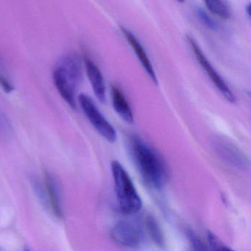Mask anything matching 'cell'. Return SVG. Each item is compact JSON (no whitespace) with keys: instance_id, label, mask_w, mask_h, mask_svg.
<instances>
[{"instance_id":"cell-15","label":"cell","mask_w":251,"mask_h":251,"mask_svg":"<svg viewBox=\"0 0 251 251\" xmlns=\"http://www.w3.org/2000/svg\"><path fill=\"white\" fill-rule=\"evenodd\" d=\"M207 242L210 248L214 251H230L231 250L211 231H208L207 233Z\"/></svg>"},{"instance_id":"cell-18","label":"cell","mask_w":251,"mask_h":251,"mask_svg":"<svg viewBox=\"0 0 251 251\" xmlns=\"http://www.w3.org/2000/svg\"><path fill=\"white\" fill-rule=\"evenodd\" d=\"M0 86L6 93H11L14 89V86L10 83L9 80L2 75H0Z\"/></svg>"},{"instance_id":"cell-9","label":"cell","mask_w":251,"mask_h":251,"mask_svg":"<svg viewBox=\"0 0 251 251\" xmlns=\"http://www.w3.org/2000/svg\"><path fill=\"white\" fill-rule=\"evenodd\" d=\"M120 30H121L123 34L124 35V37L126 38L127 42H128L129 45L131 46L132 49L136 52L138 59L140 61L142 67H144L145 71L148 73V76L151 77V80L153 81L155 84H158V79H157L153 67H152V64L150 61V58H148V55H147L146 51L145 50L139 41L136 39V36L131 32L129 31L124 27L120 26Z\"/></svg>"},{"instance_id":"cell-7","label":"cell","mask_w":251,"mask_h":251,"mask_svg":"<svg viewBox=\"0 0 251 251\" xmlns=\"http://www.w3.org/2000/svg\"><path fill=\"white\" fill-rule=\"evenodd\" d=\"M77 89L83 80V67L80 57L72 53L63 57L57 67Z\"/></svg>"},{"instance_id":"cell-11","label":"cell","mask_w":251,"mask_h":251,"mask_svg":"<svg viewBox=\"0 0 251 251\" xmlns=\"http://www.w3.org/2000/svg\"><path fill=\"white\" fill-rule=\"evenodd\" d=\"M52 77H53L54 83L63 99L72 108L75 110L77 108L75 99V91L77 89L72 84L71 82L67 79L64 73L58 67H55Z\"/></svg>"},{"instance_id":"cell-17","label":"cell","mask_w":251,"mask_h":251,"mask_svg":"<svg viewBox=\"0 0 251 251\" xmlns=\"http://www.w3.org/2000/svg\"><path fill=\"white\" fill-rule=\"evenodd\" d=\"M198 16L201 23L205 27H208V29L217 30L218 28V25L217 24V23H215V21L213 19H211L205 11L201 9V8H199L198 10Z\"/></svg>"},{"instance_id":"cell-3","label":"cell","mask_w":251,"mask_h":251,"mask_svg":"<svg viewBox=\"0 0 251 251\" xmlns=\"http://www.w3.org/2000/svg\"><path fill=\"white\" fill-rule=\"evenodd\" d=\"M111 239L122 246L138 248L145 242L143 226L134 220H121L111 230Z\"/></svg>"},{"instance_id":"cell-13","label":"cell","mask_w":251,"mask_h":251,"mask_svg":"<svg viewBox=\"0 0 251 251\" xmlns=\"http://www.w3.org/2000/svg\"><path fill=\"white\" fill-rule=\"evenodd\" d=\"M145 226L152 242L157 246L163 248L165 245V239H164L162 230L155 217L151 215L147 216L145 220Z\"/></svg>"},{"instance_id":"cell-4","label":"cell","mask_w":251,"mask_h":251,"mask_svg":"<svg viewBox=\"0 0 251 251\" xmlns=\"http://www.w3.org/2000/svg\"><path fill=\"white\" fill-rule=\"evenodd\" d=\"M78 101L82 110L97 131L108 142L111 143L116 142L117 132L115 129L102 115L92 98L85 94H80L78 97Z\"/></svg>"},{"instance_id":"cell-10","label":"cell","mask_w":251,"mask_h":251,"mask_svg":"<svg viewBox=\"0 0 251 251\" xmlns=\"http://www.w3.org/2000/svg\"><path fill=\"white\" fill-rule=\"evenodd\" d=\"M84 63L94 93L100 102L104 103L106 100V89L102 73L95 63L88 57H85Z\"/></svg>"},{"instance_id":"cell-2","label":"cell","mask_w":251,"mask_h":251,"mask_svg":"<svg viewBox=\"0 0 251 251\" xmlns=\"http://www.w3.org/2000/svg\"><path fill=\"white\" fill-rule=\"evenodd\" d=\"M114 188L120 211L126 214H134L142 208V201L128 173L117 160L111 162Z\"/></svg>"},{"instance_id":"cell-6","label":"cell","mask_w":251,"mask_h":251,"mask_svg":"<svg viewBox=\"0 0 251 251\" xmlns=\"http://www.w3.org/2000/svg\"><path fill=\"white\" fill-rule=\"evenodd\" d=\"M213 146L217 155L232 167L244 170L249 168L248 157L231 142L220 138L214 141Z\"/></svg>"},{"instance_id":"cell-14","label":"cell","mask_w":251,"mask_h":251,"mask_svg":"<svg viewBox=\"0 0 251 251\" xmlns=\"http://www.w3.org/2000/svg\"><path fill=\"white\" fill-rule=\"evenodd\" d=\"M205 6L210 12L223 20H228L231 17L230 8L223 0H204Z\"/></svg>"},{"instance_id":"cell-19","label":"cell","mask_w":251,"mask_h":251,"mask_svg":"<svg viewBox=\"0 0 251 251\" xmlns=\"http://www.w3.org/2000/svg\"><path fill=\"white\" fill-rule=\"evenodd\" d=\"M177 2H184V0H177Z\"/></svg>"},{"instance_id":"cell-12","label":"cell","mask_w":251,"mask_h":251,"mask_svg":"<svg viewBox=\"0 0 251 251\" xmlns=\"http://www.w3.org/2000/svg\"><path fill=\"white\" fill-rule=\"evenodd\" d=\"M111 97L114 110L123 120L127 123H133V112L123 92L115 86H111Z\"/></svg>"},{"instance_id":"cell-8","label":"cell","mask_w":251,"mask_h":251,"mask_svg":"<svg viewBox=\"0 0 251 251\" xmlns=\"http://www.w3.org/2000/svg\"><path fill=\"white\" fill-rule=\"evenodd\" d=\"M45 185L49 201L50 211H52L58 218H62L64 214L61 203V187L56 177L48 171L45 173Z\"/></svg>"},{"instance_id":"cell-5","label":"cell","mask_w":251,"mask_h":251,"mask_svg":"<svg viewBox=\"0 0 251 251\" xmlns=\"http://www.w3.org/2000/svg\"><path fill=\"white\" fill-rule=\"evenodd\" d=\"M187 39L191 48H192L194 53H195V56L196 57L197 60H198L199 64H201V67L205 70V73L208 75V77L211 79L214 86L218 89L220 93L223 95V97L228 102H231V103H235L236 99L234 94L230 90V88L227 86L226 82L223 80V77L218 74V73L216 71L215 69L213 67L212 64L209 62L208 58L204 55L202 50L200 48L199 45L197 43L196 41L192 36H188Z\"/></svg>"},{"instance_id":"cell-1","label":"cell","mask_w":251,"mask_h":251,"mask_svg":"<svg viewBox=\"0 0 251 251\" xmlns=\"http://www.w3.org/2000/svg\"><path fill=\"white\" fill-rule=\"evenodd\" d=\"M130 151L133 162L145 183L152 189L164 187L168 180V167L160 152L137 135L130 138Z\"/></svg>"},{"instance_id":"cell-16","label":"cell","mask_w":251,"mask_h":251,"mask_svg":"<svg viewBox=\"0 0 251 251\" xmlns=\"http://www.w3.org/2000/svg\"><path fill=\"white\" fill-rule=\"evenodd\" d=\"M186 234H187V237L189 239V242H190L191 246L192 247L194 250L205 251V250L208 249L207 245L202 242V239L192 229H188Z\"/></svg>"}]
</instances>
